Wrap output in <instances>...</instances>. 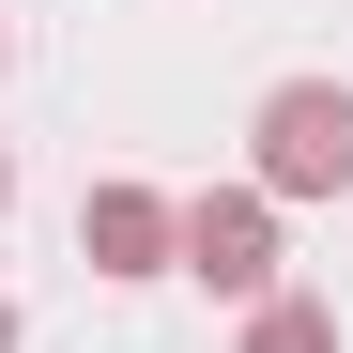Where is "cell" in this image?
<instances>
[{"instance_id":"1","label":"cell","mask_w":353,"mask_h":353,"mask_svg":"<svg viewBox=\"0 0 353 353\" xmlns=\"http://www.w3.org/2000/svg\"><path fill=\"white\" fill-rule=\"evenodd\" d=\"M261 169L292 200H323V185H353V92H323V77H292L276 108H261Z\"/></svg>"},{"instance_id":"2","label":"cell","mask_w":353,"mask_h":353,"mask_svg":"<svg viewBox=\"0 0 353 353\" xmlns=\"http://www.w3.org/2000/svg\"><path fill=\"white\" fill-rule=\"evenodd\" d=\"M77 246H92L108 276H154L169 246H185V215H169L154 185H92V215H77Z\"/></svg>"},{"instance_id":"3","label":"cell","mask_w":353,"mask_h":353,"mask_svg":"<svg viewBox=\"0 0 353 353\" xmlns=\"http://www.w3.org/2000/svg\"><path fill=\"white\" fill-rule=\"evenodd\" d=\"M185 261H200L215 292H261V276H276V215H261V200H200V215H185Z\"/></svg>"},{"instance_id":"4","label":"cell","mask_w":353,"mask_h":353,"mask_svg":"<svg viewBox=\"0 0 353 353\" xmlns=\"http://www.w3.org/2000/svg\"><path fill=\"white\" fill-rule=\"evenodd\" d=\"M246 353H338V323H323V307H261V338H246Z\"/></svg>"},{"instance_id":"5","label":"cell","mask_w":353,"mask_h":353,"mask_svg":"<svg viewBox=\"0 0 353 353\" xmlns=\"http://www.w3.org/2000/svg\"><path fill=\"white\" fill-rule=\"evenodd\" d=\"M0 353H16V307H0Z\"/></svg>"},{"instance_id":"6","label":"cell","mask_w":353,"mask_h":353,"mask_svg":"<svg viewBox=\"0 0 353 353\" xmlns=\"http://www.w3.org/2000/svg\"><path fill=\"white\" fill-rule=\"evenodd\" d=\"M0 200H16V169H0Z\"/></svg>"}]
</instances>
